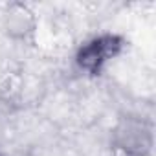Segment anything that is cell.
I'll list each match as a JSON object with an SVG mask.
<instances>
[{"label": "cell", "instance_id": "obj_2", "mask_svg": "<svg viewBox=\"0 0 156 156\" xmlns=\"http://www.w3.org/2000/svg\"><path fill=\"white\" fill-rule=\"evenodd\" d=\"M149 134L143 129V125H127L125 130L119 132V143L118 147L125 152V156H140L145 149H149V141L145 140Z\"/></svg>", "mask_w": 156, "mask_h": 156}, {"label": "cell", "instance_id": "obj_1", "mask_svg": "<svg viewBox=\"0 0 156 156\" xmlns=\"http://www.w3.org/2000/svg\"><path fill=\"white\" fill-rule=\"evenodd\" d=\"M121 50H123V39L119 35L105 33L85 42L77 51L75 61L81 70L88 73H99L108 61H112L121 53Z\"/></svg>", "mask_w": 156, "mask_h": 156}]
</instances>
